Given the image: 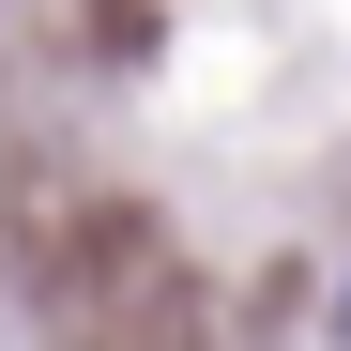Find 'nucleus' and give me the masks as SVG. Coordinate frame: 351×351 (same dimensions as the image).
<instances>
[{
    "label": "nucleus",
    "instance_id": "obj_1",
    "mask_svg": "<svg viewBox=\"0 0 351 351\" xmlns=\"http://www.w3.org/2000/svg\"><path fill=\"white\" fill-rule=\"evenodd\" d=\"M336 306H351V290H336Z\"/></svg>",
    "mask_w": 351,
    "mask_h": 351
}]
</instances>
